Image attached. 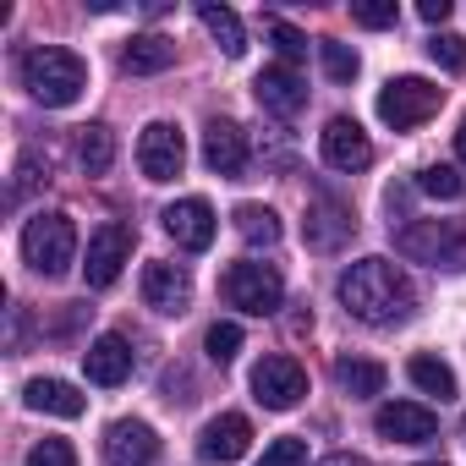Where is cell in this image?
<instances>
[{"label": "cell", "mask_w": 466, "mask_h": 466, "mask_svg": "<svg viewBox=\"0 0 466 466\" xmlns=\"http://www.w3.org/2000/svg\"><path fill=\"white\" fill-rule=\"evenodd\" d=\"M340 302L362 324H395L411 308V286H406V275L390 258H357L340 275Z\"/></svg>", "instance_id": "cell-1"}, {"label": "cell", "mask_w": 466, "mask_h": 466, "mask_svg": "<svg viewBox=\"0 0 466 466\" xmlns=\"http://www.w3.org/2000/svg\"><path fill=\"white\" fill-rule=\"evenodd\" d=\"M23 88H28L39 105L66 110V105L83 99L88 66H83V56H72V50H61V45H39V50L23 56Z\"/></svg>", "instance_id": "cell-2"}, {"label": "cell", "mask_w": 466, "mask_h": 466, "mask_svg": "<svg viewBox=\"0 0 466 466\" xmlns=\"http://www.w3.org/2000/svg\"><path fill=\"white\" fill-rule=\"evenodd\" d=\"M23 258H28L34 275L61 280V275L72 269V258H77V225H72L66 214H39V219H28V225H23Z\"/></svg>", "instance_id": "cell-3"}, {"label": "cell", "mask_w": 466, "mask_h": 466, "mask_svg": "<svg viewBox=\"0 0 466 466\" xmlns=\"http://www.w3.org/2000/svg\"><path fill=\"white\" fill-rule=\"evenodd\" d=\"M395 248L417 264H433V269H466V225L455 219H417L406 225Z\"/></svg>", "instance_id": "cell-4"}, {"label": "cell", "mask_w": 466, "mask_h": 466, "mask_svg": "<svg viewBox=\"0 0 466 466\" xmlns=\"http://www.w3.org/2000/svg\"><path fill=\"white\" fill-rule=\"evenodd\" d=\"M439 105H444V88L439 83H428V77H395L379 94V121L395 127V132H411L428 116H439Z\"/></svg>", "instance_id": "cell-5"}, {"label": "cell", "mask_w": 466, "mask_h": 466, "mask_svg": "<svg viewBox=\"0 0 466 466\" xmlns=\"http://www.w3.org/2000/svg\"><path fill=\"white\" fill-rule=\"evenodd\" d=\"M280 297H286V280L275 275V264H230L225 269V302L230 308H242V313H258V319H269V313H280Z\"/></svg>", "instance_id": "cell-6"}, {"label": "cell", "mask_w": 466, "mask_h": 466, "mask_svg": "<svg viewBox=\"0 0 466 466\" xmlns=\"http://www.w3.org/2000/svg\"><path fill=\"white\" fill-rule=\"evenodd\" d=\"M127 258H132V230H127L121 219H105L94 237H88V264H83L88 286H94V291L116 286V280H121V269H127Z\"/></svg>", "instance_id": "cell-7"}, {"label": "cell", "mask_w": 466, "mask_h": 466, "mask_svg": "<svg viewBox=\"0 0 466 466\" xmlns=\"http://www.w3.org/2000/svg\"><path fill=\"white\" fill-rule=\"evenodd\" d=\"M137 165H143L148 181H176L181 165H187V137H181V127L148 121L143 137H137Z\"/></svg>", "instance_id": "cell-8"}, {"label": "cell", "mask_w": 466, "mask_h": 466, "mask_svg": "<svg viewBox=\"0 0 466 466\" xmlns=\"http://www.w3.org/2000/svg\"><path fill=\"white\" fill-rule=\"evenodd\" d=\"M253 395H258V406H269V411H291V406L308 395L302 362H297V357H264V362L253 368Z\"/></svg>", "instance_id": "cell-9"}, {"label": "cell", "mask_w": 466, "mask_h": 466, "mask_svg": "<svg viewBox=\"0 0 466 466\" xmlns=\"http://www.w3.org/2000/svg\"><path fill=\"white\" fill-rule=\"evenodd\" d=\"M203 165L214 170V176H225V181H237L242 170H248V137H242V127L237 121H208L203 127Z\"/></svg>", "instance_id": "cell-10"}, {"label": "cell", "mask_w": 466, "mask_h": 466, "mask_svg": "<svg viewBox=\"0 0 466 466\" xmlns=\"http://www.w3.org/2000/svg\"><path fill=\"white\" fill-rule=\"evenodd\" d=\"M319 148H324V165H335V170H368V165H373L368 132H362L357 121H346V116H335V121L319 132Z\"/></svg>", "instance_id": "cell-11"}, {"label": "cell", "mask_w": 466, "mask_h": 466, "mask_svg": "<svg viewBox=\"0 0 466 466\" xmlns=\"http://www.w3.org/2000/svg\"><path fill=\"white\" fill-rule=\"evenodd\" d=\"M373 428H379V439H395V444H428L439 433V417L417 400H390V406H379Z\"/></svg>", "instance_id": "cell-12"}, {"label": "cell", "mask_w": 466, "mask_h": 466, "mask_svg": "<svg viewBox=\"0 0 466 466\" xmlns=\"http://www.w3.org/2000/svg\"><path fill=\"white\" fill-rule=\"evenodd\" d=\"M105 455H110V466H154L159 461V439H154L148 422L121 417V422L105 428Z\"/></svg>", "instance_id": "cell-13"}, {"label": "cell", "mask_w": 466, "mask_h": 466, "mask_svg": "<svg viewBox=\"0 0 466 466\" xmlns=\"http://www.w3.org/2000/svg\"><path fill=\"white\" fill-rule=\"evenodd\" d=\"M143 302H148L154 313H165V319H181L187 302H192L187 269H181V264H148V269H143Z\"/></svg>", "instance_id": "cell-14"}, {"label": "cell", "mask_w": 466, "mask_h": 466, "mask_svg": "<svg viewBox=\"0 0 466 466\" xmlns=\"http://www.w3.org/2000/svg\"><path fill=\"white\" fill-rule=\"evenodd\" d=\"M248 444H253V422H248L242 411H225V417H214V422L203 428L198 455H203V461L230 466V461H242V455H248Z\"/></svg>", "instance_id": "cell-15"}, {"label": "cell", "mask_w": 466, "mask_h": 466, "mask_svg": "<svg viewBox=\"0 0 466 466\" xmlns=\"http://www.w3.org/2000/svg\"><path fill=\"white\" fill-rule=\"evenodd\" d=\"M165 230H170V242L187 248V253H203L214 242V208L203 198H181L165 208Z\"/></svg>", "instance_id": "cell-16"}, {"label": "cell", "mask_w": 466, "mask_h": 466, "mask_svg": "<svg viewBox=\"0 0 466 466\" xmlns=\"http://www.w3.org/2000/svg\"><path fill=\"white\" fill-rule=\"evenodd\" d=\"M253 94H258V105L275 110V116H297V110L308 105V83H302L291 66H264L258 83H253Z\"/></svg>", "instance_id": "cell-17"}, {"label": "cell", "mask_w": 466, "mask_h": 466, "mask_svg": "<svg viewBox=\"0 0 466 466\" xmlns=\"http://www.w3.org/2000/svg\"><path fill=\"white\" fill-rule=\"evenodd\" d=\"M83 368H88L94 384L116 390V384H127V373H132V346H127L121 335H99V340L83 351Z\"/></svg>", "instance_id": "cell-18"}, {"label": "cell", "mask_w": 466, "mask_h": 466, "mask_svg": "<svg viewBox=\"0 0 466 466\" xmlns=\"http://www.w3.org/2000/svg\"><path fill=\"white\" fill-rule=\"evenodd\" d=\"M351 230H357V225H351V214H346L340 203H329V198H324V203H313V208H308L302 237H308V248H313V253H335V248L351 237Z\"/></svg>", "instance_id": "cell-19"}, {"label": "cell", "mask_w": 466, "mask_h": 466, "mask_svg": "<svg viewBox=\"0 0 466 466\" xmlns=\"http://www.w3.org/2000/svg\"><path fill=\"white\" fill-rule=\"evenodd\" d=\"M170 61H176V45L159 39V34H137V39L127 45V56H121V66H127L132 77H154V72H165Z\"/></svg>", "instance_id": "cell-20"}, {"label": "cell", "mask_w": 466, "mask_h": 466, "mask_svg": "<svg viewBox=\"0 0 466 466\" xmlns=\"http://www.w3.org/2000/svg\"><path fill=\"white\" fill-rule=\"evenodd\" d=\"M384 362H368V357H340L335 362V384L351 395V400H368V395H379L384 390Z\"/></svg>", "instance_id": "cell-21"}, {"label": "cell", "mask_w": 466, "mask_h": 466, "mask_svg": "<svg viewBox=\"0 0 466 466\" xmlns=\"http://www.w3.org/2000/svg\"><path fill=\"white\" fill-rule=\"evenodd\" d=\"M28 406L34 411H50V417H83V395L66 384V379H34L28 384Z\"/></svg>", "instance_id": "cell-22"}, {"label": "cell", "mask_w": 466, "mask_h": 466, "mask_svg": "<svg viewBox=\"0 0 466 466\" xmlns=\"http://www.w3.org/2000/svg\"><path fill=\"white\" fill-rule=\"evenodd\" d=\"M198 23L208 28V39H214L225 56H242V50H248V39H242V17L230 12V6H214V0H203V6H198Z\"/></svg>", "instance_id": "cell-23"}, {"label": "cell", "mask_w": 466, "mask_h": 466, "mask_svg": "<svg viewBox=\"0 0 466 466\" xmlns=\"http://www.w3.org/2000/svg\"><path fill=\"white\" fill-rule=\"evenodd\" d=\"M237 230H242L248 248H275V242H280V219H275V208H264V203H242V208H237Z\"/></svg>", "instance_id": "cell-24"}, {"label": "cell", "mask_w": 466, "mask_h": 466, "mask_svg": "<svg viewBox=\"0 0 466 466\" xmlns=\"http://www.w3.org/2000/svg\"><path fill=\"white\" fill-rule=\"evenodd\" d=\"M406 373H411V384H417L422 395H439V400L455 395V373H450V362H439V357H411Z\"/></svg>", "instance_id": "cell-25"}, {"label": "cell", "mask_w": 466, "mask_h": 466, "mask_svg": "<svg viewBox=\"0 0 466 466\" xmlns=\"http://www.w3.org/2000/svg\"><path fill=\"white\" fill-rule=\"evenodd\" d=\"M77 159H83L88 176H105L110 159H116V137H110V127H83V137H77Z\"/></svg>", "instance_id": "cell-26"}, {"label": "cell", "mask_w": 466, "mask_h": 466, "mask_svg": "<svg viewBox=\"0 0 466 466\" xmlns=\"http://www.w3.org/2000/svg\"><path fill=\"white\" fill-rule=\"evenodd\" d=\"M319 61H324V77H329V83H351V77H357V50H351V45L324 39V45H319Z\"/></svg>", "instance_id": "cell-27"}, {"label": "cell", "mask_w": 466, "mask_h": 466, "mask_svg": "<svg viewBox=\"0 0 466 466\" xmlns=\"http://www.w3.org/2000/svg\"><path fill=\"white\" fill-rule=\"evenodd\" d=\"M417 187H422L428 198H461V192H466V181H461L450 165H428V170H417Z\"/></svg>", "instance_id": "cell-28"}, {"label": "cell", "mask_w": 466, "mask_h": 466, "mask_svg": "<svg viewBox=\"0 0 466 466\" xmlns=\"http://www.w3.org/2000/svg\"><path fill=\"white\" fill-rule=\"evenodd\" d=\"M428 56H433L444 72H466V39H461V34H433V39H428Z\"/></svg>", "instance_id": "cell-29"}, {"label": "cell", "mask_w": 466, "mask_h": 466, "mask_svg": "<svg viewBox=\"0 0 466 466\" xmlns=\"http://www.w3.org/2000/svg\"><path fill=\"white\" fill-rule=\"evenodd\" d=\"M203 346H208V357H214V362L225 368L230 357H237V351H242V329H237V324H214V329L203 335Z\"/></svg>", "instance_id": "cell-30"}, {"label": "cell", "mask_w": 466, "mask_h": 466, "mask_svg": "<svg viewBox=\"0 0 466 466\" xmlns=\"http://www.w3.org/2000/svg\"><path fill=\"white\" fill-rule=\"evenodd\" d=\"M264 34L275 39V50H280V66H291V61H302V56H308V39H302V34H297L291 23H280V17H275V23H269Z\"/></svg>", "instance_id": "cell-31"}, {"label": "cell", "mask_w": 466, "mask_h": 466, "mask_svg": "<svg viewBox=\"0 0 466 466\" xmlns=\"http://www.w3.org/2000/svg\"><path fill=\"white\" fill-rule=\"evenodd\" d=\"M258 466H308V444L302 439H275Z\"/></svg>", "instance_id": "cell-32"}, {"label": "cell", "mask_w": 466, "mask_h": 466, "mask_svg": "<svg viewBox=\"0 0 466 466\" xmlns=\"http://www.w3.org/2000/svg\"><path fill=\"white\" fill-rule=\"evenodd\" d=\"M28 466H77V455H72L66 439H45V444L28 450Z\"/></svg>", "instance_id": "cell-33"}, {"label": "cell", "mask_w": 466, "mask_h": 466, "mask_svg": "<svg viewBox=\"0 0 466 466\" xmlns=\"http://www.w3.org/2000/svg\"><path fill=\"white\" fill-rule=\"evenodd\" d=\"M351 23H362V28H395V6H379V0H357V6H351Z\"/></svg>", "instance_id": "cell-34"}, {"label": "cell", "mask_w": 466, "mask_h": 466, "mask_svg": "<svg viewBox=\"0 0 466 466\" xmlns=\"http://www.w3.org/2000/svg\"><path fill=\"white\" fill-rule=\"evenodd\" d=\"M450 12H455L450 0H422V6H417V17H422V23H444Z\"/></svg>", "instance_id": "cell-35"}, {"label": "cell", "mask_w": 466, "mask_h": 466, "mask_svg": "<svg viewBox=\"0 0 466 466\" xmlns=\"http://www.w3.org/2000/svg\"><path fill=\"white\" fill-rule=\"evenodd\" d=\"M319 466H368L362 455H329V461H319Z\"/></svg>", "instance_id": "cell-36"}, {"label": "cell", "mask_w": 466, "mask_h": 466, "mask_svg": "<svg viewBox=\"0 0 466 466\" xmlns=\"http://www.w3.org/2000/svg\"><path fill=\"white\" fill-rule=\"evenodd\" d=\"M455 154L466 159V121H461V132H455Z\"/></svg>", "instance_id": "cell-37"}, {"label": "cell", "mask_w": 466, "mask_h": 466, "mask_svg": "<svg viewBox=\"0 0 466 466\" xmlns=\"http://www.w3.org/2000/svg\"><path fill=\"white\" fill-rule=\"evenodd\" d=\"M422 466H444V461H422Z\"/></svg>", "instance_id": "cell-38"}, {"label": "cell", "mask_w": 466, "mask_h": 466, "mask_svg": "<svg viewBox=\"0 0 466 466\" xmlns=\"http://www.w3.org/2000/svg\"><path fill=\"white\" fill-rule=\"evenodd\" d=\"M461 433H466V428H461Z\"/></svg>", "instance_id": "cell-39"}]
</instances>
